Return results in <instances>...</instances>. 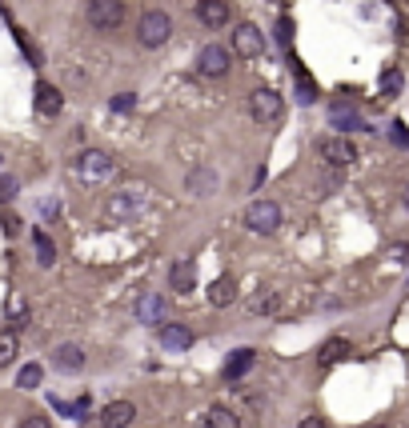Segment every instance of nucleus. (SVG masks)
Here are the masks:
<instances>
[{"label":"nucleus","instance_id":"obj_1","mask_svg":"<svg viewBox=\"0 0 409 428\" xmlns=\"http://www.w3.org/2000/svg\"><path fill=\"white\" fill-rule=\"evenodd\" d=\"M137 36H141V45L145 48H161L169 36H173V16L161 13V8H153V13L141 16V24H137Z\"/></svg>","mask_w":409,"mask_h":428},{"label":"nucleus","instance_id":"obj_2","mask_svg":"<svg viewBox=\"0 0 409 428\" xmlns=\"http://www.w3.org/2000/svg\"><path fill=\"white\" fill-rule=\"evenodd\" d=\"M88 24L97 32H116L125 24V0H88Z\"/></svg>","mask_w":409,"mask_h":428},{"label":"nucleus","instance_id":"obj_3","mask_svg":"<svg viewBox=\"0 0 409 428\" xmlns=\"http://www.w3.org/2000/svg\"><path fill=\"white\" fill-rule=\"evenodd\" d=\"M245 224L253 232H261V237H273L281 228V208L273 205V200H253V205L245 208Z\"/></svg>","mask_w":409,"mask_h":428},{"label":"nucleus","instance_id":"obj_4","mask_svg":"<svg viewBox=\"0 0 409 428\" xmlns=\"http://www.w3.org/2000/svg\"><path fill=\"white\" fill-rule=\"evenodd\" d=\"M72 173L81 176V180H105V176L113 173V157L100 152V148H84L81 157L72 160Z\"/></svg>","mask_w":409,"mask_h":428},{"label":"nucleus","instance_id":"obj_5","mask_svg":"<svg viewBox=\"0 0 409 428\" xmlns=\"http://www.w3.org/2000/svg\"><path fill=\"white\" fill-rule=\"evenodd\" d=\"M317 152H321V160L333 164V168L357 164V148H353V141H345V136H325V141L317 144Z\"/></svg>","mask_w":409,"mask_h":428},{"label":"nucleus","instance_id":"obj_6","mask_svg":"<svg viewBox=\"0 0 409 428\" xmlns=\"http://www.w3.org/2000/svg\"><path fill=\"white\" fill-rule=\"evenodd\" d=\"M229 52L221 45H205L201 48V56H196V68H201V77H225L229 72Z\"/></svg>","mask_w":409,"mask_h":428},{"label":"nucleus","instance_id":"obj_7","mask_svg":"<svg viewBox=\"0 0 409 428\" xmlns=\"http://www.w3.org/2000/svg\"><path fill=\"white\" fill-rule=\"evenodd\" d=\"M261 32H257V24H237V32H233V52L237 56H245V61H253V56H261Z\"/></svg>","mask_w":409,"mask_h":428},{"label":"nucleus","instance_id":"obj_8","mask_svg":"<svg viewBox=\"0 0 409 428\" xmlns=\"http://www.w3.org/2000/svg\"><path fill=\"white\" fill-rule=\"evenodd\" d=\"M249 112H253V120H277L281 116V96L273 88H257V93L249 96Z\"/></svg>","mask_w":409,"mask_h":428},{"label":"nucleus","instance_id":"obj_9","mask_svg":"<svg viewBox=\"0 0 409 428\" xmlns=\"http://www.w3.org/2000/svg\"><path fill=\"white\" fill-rule=\"evenodd\" d=\"M157 336H161V349H169V352L193 349V328H189V324H161Z\"/></svg>","mask_w":409,"mask_h":428},{"label":"nucleus","instance_id":"obj_10","mask_svg":"<svg viewBox=\"0 0 409 428\" xmlns=\"http://www.w3.org/2000/svg\"><path fill=\"white\" fill-rule=\"evenodd\" d=\"M169 288L180 292V296H185V292H193V288H196L193 260H173V264H169Z\"/></svg>","mask_w":409,"mask_h":428},{"label":"nucleus","instance_id":"obj_11","mask_svg":"<svg viewBox=\"0 0 409 428\" xmlns=\"http://www.w3.org/2000/svg\"><path fill=\"white\" fill-rule=\"evenodd\" d=\"M132 420H137V409H132L129 400H113V404L100 409V425L105 428H129Z\"/></svg>","mask_w":409,"mask_h":428},{"label":"nucleus","instance_id":"obj_12","mask_svg":"<svg viewBox=\"0 0 409 428\" xmlns=\"http://www.w3.org/2000/svg\"><path fill=\"white\" fill-rule=\"evenodd\" d=\"M196 20H201L205 29H225L229 4H225V0H201V4H196Z\"/></svg>","mask_w":409,"mask_h":428},{"label":"nucleus","instance_id":"obj_13","mask_svg":"<svg viewBox=\"0 0 409 428\" xmlns=\"http://www.w3.org/2000/svg\"><path fill=\"white\" fill-rule=\"evenodd\" d=\"M329 120H333L337 132H361V128H365V120L357 116V109H353V104H345V100L329 109Z\"/></svg>","mask_w":409,"mask_h":428},{"label":"nucleus","instance_id":"obj_14","mask_svg":"<svg viewBox=\"0 0 409 428\" xmlns=\"http://www.w3.org/2000/svg\"><path fill=\"white\" fill-rule=\"evenodd\" d=\"M161 317H164L161 292H145V296L137 301V320H141V324H157V328H161Z\"/></svg>","mask_w":409,"mask_h":428},{"label":"nucleus","instance_id":"obj_15","mask_svg":"<svg viewBox=\"0 0 409 428\" xmlns=\"http://www.w3.org/2000/svg\"><path fill=\"white\" fill-rule=\"evenodd\" d=\"M61 109H65V96L56 93L52 84L40 80V84H36V112H40V116H61Z\"/></svg>","mask_w":409,"mask_h":428},{"label":"nucleus","instance_id":"obj_16","mask_svg":"<svg viewBox=\"0 0 409 428\" xmlns=\"http://www.w3.org/2000/svg\"><path fill=\"white\" fill-rule=\"evenodd\" d=\"M185 189L193 192V196H213L217 173H213V168H193V173L185 176Z\"/></svg>","mask_w":409,"mask_h":428},{"label":"nucleus","instance_id":"obj_17","mask_svg":"<svg viewBox=\"0 0 409 428\" xmlns=\"http://www.w3.org/2000/svg\"><path fill=\"white\" fill-rule=\"evenodd\" d=\"M52 365L61 368V372H81L84 352L77 349V344H61V349H52Z\"/></svg>","mask_w":409,"mask_h":428},{"label":"nucleus","instance_id":"obj_18","mask_svg":"<svg viewBox=\"0 0 409 428\" xmlns=\"http://www.w3.org/2000/svg\"><path fill=\"white\" fill-rule=\"evenodd\" d=\"M249 312H253V317H273V312H281V292L261 288V292L249 301Z\"/></svg>","mask_w":409,"mask_h":428},{"label":"nucleus","instance_id":"obj_19","mask_svg":"<svg viewBox=\"0 0 409 428\" xmlns=\"http://www.w3.org/2000/svg\"><path fill=\"white\" fill-rule=\"evenodd\" d=\"M253 360H257V352L253 349H237L229 356V365H225V377H229V381H241L249 368H253Z\"/></svg>","mask_w":409,"mask_h":428},{"label":"nucleus","instance_id":"obj_20","mask_svg":"<svg viewBox=\"0 0 409 428\" xmlns=\"http://www.w3.org/2000/svg\"><path fill=\"white\" fill-rule=\"evenodd\" d=\"M349 352H353V344H349L345 336H333V340L321 344V365H337V360H345Z\"/></svg>","mask_w":409,"mask_h":428},{"label":"nucleus","instance_id":"obj_21","mask_svg":"<svg viewBox=\"0 0 409 428\" xmlns=\"http://www.w3.org/2000/svg\"><path fill=\"white\" fill-rule=\"evenodd\" d=\"M33 248H36V264H40V269H52V264H56V248H52V240L45 237L40 228L33 232Z\"/></svg>","mask_w":409,"mask_h":428},{"label":"nucleus","instance_id":"obj_22","mask_svg":"<svg viewBox=\"0 0 409 428\" xmlns=\"http://www.w3.org/2000/svg\"><path fill=\"white\" fill-rule=\"evenodd\" d=\"M209 301H213L217 308H225V304H233V301H237V285H233L229 276H221V280H217V285L209 288Z\"/></svg>","mask_w":409,"mask_h":428},{"label":"nucleus","instance_id":"obj_23","mask_svg":"<svg viewBox=\"0 0 409 428\" xmlns=\"http://www.w3.org/2000/svg\"><path fill=\"white\" fill-rule=\"evenodd\" d=\"M209 428H241V420H237L229 409L217 404V409H209Z\"/></svg>","mask_w":409,"mask_h":428},{"label":"nucleus","instance_id":"obj_24","mask_svg":"<svg viewBox=\"0 0 409 428\" xmlns=\"http://www.w3.org/2000/svg\"><path fill=\"white\" fill-rule=\"evenodd\" d=\"M401 84H406V80H401L397 68H385V72H381V93H385V96H397V93H401Z\"/></svg>","mask_w":409,"mask_h":428},{"label":"nucleus","instance_id":"obj_25","mask_svg":"<svg viewBox=\"0 0 409 428\" xmlns=\"http://www.w3.org/2000/svg\"><path fill=\"white\" fill-rule=\"evenodd\" d=\"M40 377H45V368H40V365H24V368H20V377H17V384H20V388H36Z\"/></svg>","mask_w":409,"mask_h":428},{"label":"nucleus","instance_id":"obj_26","mask_svg":"<svg viewBox=\"0 0 409 428\" xmlns=\"http://www.w3.org/2000/svg\"><path fill=\"white\" fill-rule=\"evenodd\" d=\"M13 360H17V336L4 333V336H0V368L13 365Z\"/></svg>","mask_w":409,"mask_h":428},{"label":"nucleus","instance_id":"obj_27","mask_svg":"<svg viewBox=\"0 0 409 428\" xmlns=\"http://www.w3.org/2000/svg\"><path fill=\"white\" fill-rule=\"evenodd\" d=\"M297 96H301V104H313L317 100V88H313V80L297 68Z\"/></svg>","mask_w":409,"mask_h":428},{"label":"nucleus","instance_id":"obj_28","mask_svg":"<svg viewBox=\"0 0 409 428\" xmlns=\"http://www.w3.org/2000/svg\"><path fill=\"white\" fill-rule=\"evenodd\" d=\"M132 104H137V96L132 93H116L113 100H109V109L113 112H132Z\"/></svg>","mask_w":409,"mask_h":428},{"label":"nucleus","instance_id":"obj_29","mask_svg":"<svg viewBox=\"0 0 409 428\" xmlns=\"http://www.w3.org/2000/svg\"><path fill=\"white\" fill-rule=\"evenodd\" d=\"M17 189H20L17 176H0V200H13V196H17Z\"/></svg>","mask_w":409,"mask_h":428},{"label":"nucleus","instance_id":"obj_30","mask_svg":"<svg viewBox=\"0 0 409 428\" xmlns=\"http://www.w3.org/2000/svg\"><path fill=\"white\" fill-rule=\"evenodd\" d=\"M389 136H393V144H401V148H409V128L401 125V120H393V128H389Z\"/></svg>","mask_w":409,"mask_h":428},{"label":"nucleus","instance_id":"obj_31","mask_svg":"<svg viewBox=\"0 0 409 428\" xmlns=\"http://www.w3.org/2000/svg\"><path fill=\"white\" fill-rule=\"evenodd\" d=\"M277 36H281V45H289V40H293V20H285V16H281V20H277Z\"/></svg>","mask_w":409,"mask_h":428},{"label":"nucleus","instance_id":"obj_32","mask_svg":"<svg viewBox=\"0 0 409 428\" xmlns=\"http://www.w3.org/2000/svg\"><path fill=\"white\" fill-rule=\"evenodd\" d=\"M4 232H8V237H17L20 232V216L17 212H4Z\"/></svg>","mask_w":409,"mask_h":428},{"label":"nucleus","instance_id":"obj_33","mask_svg":"<svg viewBox=\"0 0 409 428\" xmlns=\"http://www.w3.org/2000/svg\"><path fill=\"white\" fill-rule=\"evenodd\" d=\"M20 428H52V420H45V416H24V420H20Z\"/></svg>","mask_w":409,"mask_h":428},{"label":"nucleus","instance_id":"obj_34","mask_svg":"<svg viewBox=\"0 0 409 428\" xmlns=\"http://www.w3.org/2000/svg\"><path fill=\"white\" fill-rule=\"evenodd\" d=\"M297 428H329L325 420H321V416H305V420H301V425Z\"/></svg>","mask_w":409,"mask_h":428},{"label":"nucleus","instance_id":"obj_35","mask_svg":"<svg viewBox=\"0 0 409 428\" xmlns=\"http://www.w3.org/2000/svg\"><path fill=\"white\" fill-rule=\"evenodd\" d=\"M389 256H393V260H406V256H409V244H397V248H389Z\"/></svg>","mask_w":409,"mask_h":428},{"label":"nucleus","instance_id":"obj_36","mask_svg":"<svg viewBox=\"0 0 409 428\" xmlns=\"http://www.w3.org/2000/svg\"><path fill=\"white\" fill-rule=\"evenodd\" d=\"M401 200H406V208H409V184H406V189H401Z\"/></svg>","mask_w":409,"mask_h":428},{"label":"nucleus","instance_id":"obj_37","mask_svg":"<svg viewBox=\"0 0 409 428\" xmlns=\"http://www.w3.org/2000/svg\"><path fill=\"white\" fill-rule=\"evenodd\" d=\"M369 428H389V425H369Z\"/></svg>","mask_w":409,"mask_h":428},{"label":"nucleus","instance_id":"obj_38","mask_svg":"<svg viewBox=\"0 0 409 428\" xmlns=\"http://www.w3.org/2000/svg\"><path fill=\"white\" fill-rule=\"evenodd\" d=\"M393 4H397V0H393Z\"/></svg>","mask_w":409,"mask_h":428}]
</instances>
